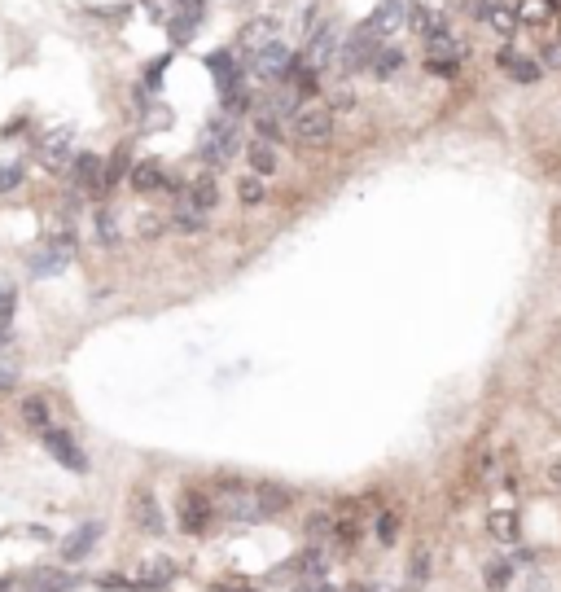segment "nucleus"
Wrapping results in <instances>:
<instances>
[{"label": "nucleus", "instance_id": "nucleus-17", "mask_svg": "<svg viewBox=\"0 0 561 592\" xmlns=\"http://www.w3.org/2000/svg\"><path fill=\"white\" fill-rule=\"evenodd\" d=\"M206 66H211V75H215V84H220V93H224V97H233V93L242 88L245 66H242V71H237V62H233V53H211V57H206Z\"/></svg>", "mask_w": 561, "mask_h": 592}, {"label": "nucleus", "instance_id": "nucleus-20", "mask_svg": "<svg viewBox=\"0 0 561 592\" xmlns=\"http://www.w3.org/2000/svg\"><path fill=\"white\" fill-rule=\"evenodd\" d=\"M171 579H175V562H171V557H145L141 570H136V584H141V588H167Z\"/></svg>", "mask_w": 561, "mask_h": 592}, {"label": "nucleus", "instance_id": "nucleus-22", "mask_svg": "<svg viewBox=\"0 0 561 592\" xmlns=\"http://www.w3.org/2000/svg\"><path fill=\"white\" fill-rule=\"evenodd\" d=\"M71 570H53V567H40L31 570V579H26V588L31 592H71Z\"/></svg>", "mask_w": 561, "mask_h": 592}, {"label": "nucleus", "instance_id": "nucleus-30", "mask_svg": "<svg viewBox=\"0 0 561 592\" xmlns=\"http://www.w3.org/2000/svg\"><path fill=\"white\" fill-rule=\"evenodd\" d=\"M426 57H447V62H461L465 45L452 35V31H447V35H439V40H430V45H426Z\"/></svg>", "mask_w": 561, "mask_h": 592}, {"label": "nucleus", "instance_id": "nucleus-18", "mask_svg": "<svg viewBox=\"0 0 561 592\" xmlns=\"http://www.w3.org/2000/svg\"><path fill=\"white\" fill-rule=\"evenodd\" d=\"M496 62H500V71L509 75L513 84H536V79H539V62L522 57L517 49H500V57H496Z\"/></svg>", "mask_w": 561, "mask_h": 592}, {"label": "nucleus", "instance_id": "nucleus-39", "mask_svg": "<svg viewBox=\"0 0 561 592\" xmlns=\"http://www.w3.org/2000/svg\"><path fill=\"white\" fill-rule=\"evenodd\" d=\"M509 579H513L509 562H487V588H505Z\"/></svg>", "mask_w": 561, "mask_h": 592}, {"label": "nucleus", "instance_id": "nucleus-32", "mask_svg": "<svg viewBox=\"0 0 561 592\" xmlns=\"http://www.w3.org/2000/svg\"><path fill=\"white\" fill-rule=\"evenodd\" d=\"M123 176H132V167H127V145H119L115 149V158L105 163V189H115Z\"/></svg>", "mask_w": 561, "mask_h": 592}, {"label": "nucleus", "instance_id": "nucleus-33", "mask_svg": "<svg viewBox=\"0 0 561 592\" xmlns=\"http://www.w3.org/2000/svg\"><path fill=\"white\" fill-rule=\"evenodd\" d=\"M290 79H294V88H298V93H316L320 71H312V66L298 57V62H294V71H290Z\"/></svg>", "mask_w": 561, "mask_h": 592}, {"label": "nucleus", "instance_id": "nucleus-16", "mask_svg": "<svg viewBox=\"0 0 561 592\" xmlns=\"http://www.w3.org/2000/svg\"><path fill=\"white\" fill-rule=\"evenodd\" d=\"M132 518H136V527L149 531V536H163V531H167V527H163V509H158L154 492H145V487L132 496Z\"/></svg>", "mask_w": 561, "mask_h": 592}, {"label": "nucleus", "instance_id": "nucleus-37", "mask_svg": "<svg viewBox=\"0 0 561 592\" xmlns=\"http://www.w3.org/2000/svg\"><path fill=\"white\" fill-rule=\"evenodd\" d=\"M23 185V167L18 163H0V194H14Z\"/></svg>", "mask_w": 561, "mask_h": 592}, {"label": "nucleus", "instance_id": "nucleus-12", "mask_svg": "<svg viewBox=\"0 0 561 592\" xmlns=\"http://www.w3.org/2000/svg\"><path fill=\"white\" fill-rule=\"evenodd\" d=\"M202 14H206V0H180V9L171 14V40H175V45H189L197 23H202Z\"/></svg>", "mask_w": 561, "mask_h": 592}, {"label": "nucleus", "instance_id": "nucleus-41", "mask_svg": "<svg viewBox=\"0 0 561 592\" xmlns=\"http://www.w3.org/2000/svg\"><path fill=\"white\" fill-rule=\"evenodd\" d=\"M408 575H413L416 584H421V579L430 575V548H426V544H421V548L413 553V570H408Z\"/></svg>", "mask_w": 561, "mask_h": 592}, {"label": "nucleus", "instance_id": "nucleus-49", "mask_svg": "<svg viewBox=\"0 0 561 592\" xmlns=\"http://www.w3.org/2000/svg\"><path fill=\"white\" fill-rule=\"evenodd\" d=\"M356 592H377V588H356Z\"/></svg>", "mask_w": 561, "mask_h": 592}, {"label": "nucleus", "instance_id": "nucleus-47", "mask_svg": "<svg viewBox=\"0 0 561 592\" xmlns=\"http://www.w3.org/2000/svg\"><path fill=\"white\" fill-rule=\"evenodd\" d=\"M351 105H356V97H346V93H338V97H334V110H351Z\"/></svg>", "mask_w": 561, "mask_h": 592}, {"label": "nucleus", "instance_id": "nucleus-14", "mask_svg": "<svg viewBox=\"0 0 561 592\" xmlns=\"http://www.w3.org/2000/svg\"><path fill=\"white\" fill-rule=\"evenodd\" d=\"M185 202H189V206H197V211H206V216H211V211H215V202H220V185H215V176L211 172H197L194 180H189V185H185Z\"/></svg>", "mask_w": 561, "mask_h": 592}, {"label": "nucleus", "instance_id": "nucleus-31", "mask_svg": "<svg viewBox=\"0 0 561 592\" xmlns=\"http://www.w3.org/2000/svg\"><path fill=\"white\" fill-rule=\"evenodd\" d=\"M487 527H491V536H496V540H505V544L517 540V518H513V514H505V509H500V514H491Z\"/></svg>", "mask_w": 561, "mask_h": 592}, {"label": "nucleus", "instance_id": "nucleus-5", "mask_svg": "<svg viewBox=\"0 0 561 592\" xmlns=\"http://www.w3.org/2000/svg\"><path fill=\"white\" fill-rule=\"evenodd\" d=\"M408 23H413V9H408V0H382V5L368 14L365 26L373 31V35H377V40H382V45H386V40H391V35H399V31H404Z\"/></svg>", "mask_w": 561, "mask_h": 592}, {"label": "nucleus", "instance_id": "nucleus-10", "mask_svg": "<svg viewBox=\"0 0 561 592\" xmlns=\"http://www.w3.org/2000/svg\"><path fill=\"white\" fill-rule=\"evenodd\" d=\"M127 180H132V189H136V194H158V189H163V194H185V185H175V180H171L158 163H136Z\"/></svg>", "mask_w": 561, "mask_h": 592}, {"label": "nucleus", "instance_id": "nucleus-2", "mask_svg": "<svg viewBox=\"0 0 561 592\" xmlns=\"http://www.w3.org/2000/svg\"><path fill=\"white\" fill-rule=\"evenodd\" d=\"M290 136L298 145H329V141H334V110L320 105V101L298 105L290 119Z\"/></svg>", "mask_w": 561, "mask_h": 592}, {"label": "nucleus", "instance_id": "nucleus-50", "mask_svg": "<svg viewBox=\"0 0 561 592\" xmlns=\"http://www.w3.org/2000/svg\"><path fill=\"white\" fill-rule=\"evenodd\" d=\"M0 592H9V584H0Z\"/></svg>", "mask_w": 561, "mask_h": 592}, {"label": "nucleus", "instance_id": "nucleus-4", "mask_svg": "<svg viewBox=\"0 0 561 592\" xmlns=\"http://www.w3.org/2000/svg\"><path fill=\"white\" fill-rule=\"evenodd\" d=\"M71 255H75V233H57V237H49L45 246L31 255V276H49V272H62L66 264H71Z\"/></svg>", "mask_w": 561, "mask_h": 592}, {"label": "nucleus", "instance_id": "nucleus-7", "mask_svg": "<svg viewBox=\"0 0 561 592\" xmlns=\"http://www.w3.org/2000/svg\"><path fill=\"white\" fill-rule=\"evenodd\" d=\"M180 527L189 531V536H202V531H211V518H215V500L206 492H185L180 496Z\"/></svg>", "mask_w": 561, "mask_h": 592}, {"label": "nucleus", "instance_id": "nucleus-8", "mask_svg": "<svg viewBox=\"0 0 561 592\" xmlns=\"http://www.w3.org/2000/svg\"><path fill=\"white\" fill-rule=\"evenodd\" d=\"M40 439H45V447L53 452V461H57V466L75 469V474H84V469H88V457L79 452V444L71 439V430H62V426H49V430H40Z\"/></svg>", "mask_w": 561, "mask_h": 592}, {"label": "nucleus", "instance_id": "nucleus-43", "mask_svg": "<svg viewBox=\"0 0 561 592\" xmlns=\"http://www.w3.org/2000/svg\"><path fill=\"white\" fill-rule=\"evenodd\" d=\"M14 382H18V365H14V360H5V365H0V395L14 391Z\"/></svg>", "mask_w": 561, "mask_h": 592}, {"label": "nucleus", "instance_id": "nucleus-27", "mask_svg": "<svg viewBox=\"0 0 561 592\" xmlns=\"http://www.w3.org/2000/svg\"><path fill=\"white\" fill-rule=\"evenodd\" d=\"M23 421L31 426V430H49V399H45V395H26Z\"/></svg>", "mask_w": 561, "mask_h": 592}, {"label": "nucleus", "instance_id": "nucleus-40", "mask_svg": "<svg viewBox=\"0 0 561 592\" xmlns=\"http://www.w3.org/2000/svg\"><path fill=\"white\" fill-rule=\"evenodd\" d=\"M395 536H399V518H395V514H382V518H377V540L395 544Z\"/></svg>", "mask_w": 561, "mask_h": 592}, {"label": "nucleus", "instance_id": "nucleus-35", "mask_svg": "<svg viewBox=\"0 0 561 592\" xmlns=\"http://www.w3.org/2000/svg\"><path fill=\"white\" fill-rule=\"evenodd\" d=\"M237 194H242L245 206H259V202H264V176H242Z\"/></svg>", "mask_w": 561, "mask_h": 592}, {"label": "nucleus", "instance_id": "nucleus-24", "mask_svg": "<svg viewBox=\"0 0 561 592\" xmlns=\"http://www.w3.org/2000/svg\"><path fill=\"white\" fill-rule=\"evenodd\" d=\"M413 31L426 40V45H430V40L447 35L452 26H447V18H443V14H435V9H426V5H421V9H413Z\"/></svg>", "mask_w": 561, "mask_h": 592}, {"label": "nucleus", "instance_id": "nucleus-15", "mask_svg": "<svg viewBox=\"0 0 561 592\" xmlns=\"http://www.w3.org/2000/svg\"><path fill=\"white\" fill-rule=\"evenodd\" d=\"M483 18L496 35H517L522 31V18H517V0H491L483 5Z\"/></svg>", "mask_w": 561, "mask_h": 592}, {"label": "nucleus", "instance_id": "nucleus-34", "mask_svg": "<svg viewBox=\"0 0 561 592\" xmlns=\"http://www.w3.org/2000/svg\"><path fill=\"white\" fill-rule=\"evenodd\" d=\"M97 237H101V246H119V220H115V211H97Z\"/></svg>", "mask_w": 561, "mask_h": 592}, {"label": "nucleus", "instance_id": "nucleus-3", "mask_svg": "<svg viewBox=\"0 0 561 592\" xmlns=\"http://www.w3.org/2000/svg\"><path fill=\"white\" fill-rule=\"evenodd\" d=\"M377 53H382V40L360 26V31H351L346 40H342V53H338V66L342 75H360V71H373V62H377Z\"/></svg>", "mask_w": 561, "mask_h": 592}, {"label": "nucleus", "instance_id": "nucleus-42", "mask_svg": "<svg viewBox=\"0 0 561 592\" xmlns=\"http://www.w3.org/2000/svg\"><path fill=\"white\" fill-rule=\"evenodd\" d=\"M136 233H141V237H158V233H163V220H158L154 211H145V216L136 220Z\"/></svg>", "mask_w": 561, "mask_h": 592}, {"label": "nucleus", "instance_id": "nucleus-44", "mask_svg": "<svg viewBox=\"0 0 561 592\" xmlns=\"http://www.w3.org/2000/svg\"><path fill=\"white\" fill-rule=\"evenodd\" d=\"M149 18H167V9H180V0H145Z\"/></svg>", "mask_w": 561, "mask_h": 592}, {"label": "nucleus", "instance_id": "nucleus-1", "mask_svg": "<svg viewBox=\"0 0 561 592\" xmlns=\"http://www.w3.org/2000/svg\"><path fill=\"white\" fill-rule=\"evenodd\" d=\"M242 149V132L233 124V115H224V119H211V124L202 127V141H197V154H202V163H211V167H224L233 154Z\"/></svg>", "mask_w": 561, "mask_h": 592}, {"label": "nucleus", "instance_id": "nucleus-11", "mask_svg": "<svg viewBox=\"0 0 561 592\" xmlns=\"http://www.w3.org/2000/svg\"><path fill=\"white\" fill-rule=\"evenodd\" d=\"M250 66H255V75H259V79H290L294 53L286 49V40H276V45H268V49L250 62Z\"/></svg>", "mask_w": 561, "mask_h": 592}, {"label": "nucleus", "instance_id": "nucleus-25", "mask_svg": "<svg viewBox=\"0 0 561 592\" xmlns=\"http://www.w3.org/2000/svg\"><path fill=\"white\" fill-rule=\"evenodd\" d=\"M171 228H175V233H202V228H206V211H197V206H189V202L180 197V206L171 211Z\"/></svg>", "mask_w": 561, "mask_h": 592}, {"label": "nucleus", "instance_id": "nucleus-9", "mask_svg": "<svg viewBox=\"0 0 561 592\" xmlns=\"http://www.w3.org/2000/svg\"><path fill=\"white\" fill-rule=\"evenodd\" d=\"M338 53H342V45H338V31H334V26H329V23H320L316 31H312V40H307V53H303V62H307L312 71H329Z\"/></svg>", "mask_w": 561, "mask_h": 592}, {"label": "nucleus", "instance_id": "nucleus-23", "mask_svg": "<svg viewBox=\"0 0 561 592\" xmlns=\"http://www.w3.org/2000/svg\"><path fill=\"white\" fill-rule=\"evenodd\" d=\"M255 500H259V514H264V518H276V514L290 509L294 496L286 492V487H276V483H264V487H255Z\"/></svg>", "mask_w": 561, "mask_h": 592}, {"label": "nucleus", "instance_id": "nucleus-6", "mask_svg": "<svg viewBox=\"0 0 561 592\" xmlns=\"http://www.w3.org/2000/svg\"><path fill=\"white\" fill-rule=\"evenodd\" d=\"M71 141H75V136H71V127H53L49 136L40 141V149H35V154H40V163H45L49 172H71V167H75V158H79Z\"/></svg>", "mask_w": 561, "mask_h": 592}, {"label": "nucleus", "instance_id": "nucleus-36", "mask_svg": "<svg viewBox=\"0 0 561 592\" xmlns=\"http://www.w3.org/2000/svg\"><path fill=\"white\" fill-rule=\"evenodd\" d=\"M334 522L338 518H329V514H312V518H307V536H312V540H329V536H334Z\"/></svg>", "mask_w": 561, "mask_h": 592}, {"label": "nucleus", "instance_id": "nucleus-13", "mask_svg": "<svg viewBox=\"0 0 561 592\" xmlns=\"http://www.w3.org/2000/svg\"><path fill=\"white\" fill-rule=\"evenodd\" d=\"M71 185L79 194H88V189H105V163H101L97 154H79L71 167Z\"/></svg>", "mask_w": 561, "mask_h": 592}, {"label": "nucleus", "instance_id": "nucleus-38", "mask_svg": "<svg viewBox=\"0 0 561 592\" xmlns=\"http://www.w3.org/2000/svg\"><path fill=\"white\" fill-rule=\"evenodd\" d=\"M426 71L439 75V79H456V75H461V62H447V57H426Z\"/></svg>", "mask_w": 561, "mask_h": 592}, {"label": "nucleus", "instance_id": "nucleus-29", "mask_svg": "<svg viewBox=\"0 0 561 592\" xmlns=\"http://www.w3.org/2000/svg\"><path fill=\"white\" fill-rule=\"evenodd\" d=\"M245 158H250V167H255V176H272V167H276V154H272V141H255V145L245 149Z\"/></svg>", "mask_w": 561, "mask_h": 592}, {"label": "nucleus", "instance_id": "nucleus-45", "mask_svg": "<svg viewBox=\"0 0 561 592\" xmlns=\"http://www.w3.org/2000/svg\"><path fill=\"white\" fill-rule=\"evenodd\" d=\"M9 316H14V290H0V329L9 325Z\"/></svg>", "mask_w": 561, "mask_h": 592}, {"label": "nucleus", "instance_id": "nucleus-46", "mask_svg": "<svg viewBox=\"0 0 561 592\" xmlns=\"http://www.w3.org/2000/svg\"><path fill=\"white\" fill-rule=\"evenodd\" d=\"M544 474H548V483H553V492H561V457H553Z\"/></svg>", "mask_w": 561, "mask_h": 592}, {"label": "nucleus", "instance_id": "nucleus-19", "mask_svg": "<svg viewBox=\"0 0 561 592\" xmlns=\"http://www.w3.org/2000/svg\"><path fill=\"white\" fill-rule=\"evenodd\" d=\"M276 40H281V35H276V23H272V18H259V23H250L242 31V45H245V57H250V62L268 49V45H276Z\"/></svg>", "mask_w": 561, "mask_h": 592}, {"label": "nucleus", "instance_id": "nucleus-28", "mask_svg": "<svg viewBox=\"0 0 561 592\" xmlns=\"http://www.w3.org/2000/svg\"><path fill=\"white\" fill-rule=\"evenodd\" d=\"M399 71H404V49H395V45H382L377 62H373V75H377V79H395Z\"/></svg>", "mask_w": 561, "mask_h": 592}, {"label": "nucleus", "instance_id": "nucleus-21", "mask_svg": "<svg viewBox=\"0 0 561 592\" xmlns=\"http://www.w3.org/2000/svg\"><path fill=\"white\" fill-rule=\"evenodd\" d=\"M101 536V522H84L75 536H66L62 540V553H66V562H79V557H88L93 553V544H97Z\"/></svg>", "mask_w": 561, "mask_h": 592}, {"label": "nucleus", "instance_id": "nucleus-26", "mask_svg": "<svg viewBox=\"0 0 561 592\" xmlns=\"http://www.w3.org/2000/svg\"><path fill=\"white\" fill-rule=\"evenodd\" d=\"M553 14H557L553 0H517V18H522V26H544Z\"/></svg>", "mask_w": 561, "mask_h": 592}, {"label": "nucleus", "instance_id": "nucleus-48", "mask_svg": "<svg viewBox=\"0 0 561 592\" xmlns=\"http://www.w3.org/2000/svg\"><path fill=\"white\" fill-rule=\"evenodd\" d=\"M215 592H255V588H215Z\"/></svg>", "mask_w": 561, "mask_h": 592}]
</instances>
